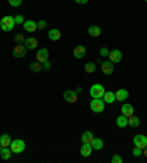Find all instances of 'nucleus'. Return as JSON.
Masks as SVG:
<instances>
[{
	"mask_svg": "<svg viewBox=\"0 0 147 163\" xmlns=\"http://www.w3.org/2000/svg\"><path fill=\"white\" fill-rule=\"evenodd\" d=\"M100 56H102V57L109 56V49H106V47H102V49H100Z\"/></svg>",
	"mask_w": 147,
	"mask_h": 163,
	"instance_id": "34",
	"label": "nucleus"
},
{
	"mask_svg": "<svg viewBox=\"0 0 147 163\" xmlns=\"http://www.w3.org/2000/svg\"><path fill=\"white\" fill-rule=\"evenodd\" d=\"M84 69H85V72H87V73H93L94 71H96V63L87 62V63H85V66H84Z\"/></svg>",
	"mask_w": 147,
	"mask_h": 163,
	"instance_id": "27",
	"label": "nucleus"
},
{
	"mask_svg": "<svg viewBox=\"0 0 147 163\" xmlns=\"http://www.w3.org/2000/svg\"><path fill=\"white\" fill-rule=\"evenodd\" d=\"M22 27H24V29H25L27 33H34L35 29H38V28H37V22H35V21H33V19L25 21V22L22 24Z\"/></svg>",
	"mask_w": 147,
	"mask_h": 163,
	"instance_id": "12",
	"label": "nucleus"
},
{
	"mask_svg": "<svg viewBox=\"0 0 147 163\" xmlns=\"http://www.w3.org/2000/svg\"><path fill=\"white\" fill-rule=\"evenodd\" d=\"M35 59H37V62L43 63L44 60H49V50L47 49H38V51H37V55H35Z\"/></svg>",
	"mask_w": 147,
	"mask_h": 163,
	"instance_id": "9",
	"label": "nucleus"
},
{
	"mask_svg": "<svg viewBox=\"0 0 147 163\" xmlns=\"http://www.w3.org/2000/svg\"><path fill=\"white\" fill-rule=\"evenodd\" d=\"M15 41H16L18 44H24V43H25V38H24L22 34H16V35H15Z\"/></svg>",
	"mask_w": 147,
	"mask_h": 163,
	"instance_id": "28",
	"label": "nucleus"
},
{
	"mask_svg": "<svg viewBox=\"0 0 147 163\" xmlns=\"http://www.w3.org/2000/svg\"><path fill=\"white\" fill-rule=\"evenodd\" d=\"M121 110H122V115H125L127 118H130V116H132V115H134V106H132V104H130V103H125Z\"/></svg>",
	"mask_w": 147,
	"mask_h": 163,
	"instance_id": "17",
	"label": "nucleus"
},
{
	"mask_svg": "<svg viewBox=\"0 0 147 163\" xmlns=\"http://www.w3.org/2000/svg\"><path fill=\"white\" fill-rule=\"evenodd\" d=\"M128 125L132 126V128H137V126H140V118H137V116H130L128 118Z\"/></svg>",
	"mask_w": 147,
	"mask_h": 163,
	"instance_id": "25",
	"label": "nucleus"
},
{
	"mask_svg": "<svg viewBox=\"0 0 147 163\" xmlns=\"http://www.w3.org/2000/svg\"><path fill=\"white\" fill-rule=\"evenodd\" d=\"M100 34H102L100 27H97V25H90V27H88V35H91V37H99Z\"/></svg>",
	"mask_w": 147,
	"mask_h": 163,
	"instance_id": "21",
	"label": "nucleus"
},
{
	"mask_svg": "<svg viewBox=\"0 0 147 163\" xmlns=\"http://www.w3.org/2000/svg\"><path fill=\"white\" fill-rule=\"evenodd\" d=\"M132 154L136 156V157H140L143 154V150L141 148H138V147H134V150H132Z\"/></svg>",
	"mask_w": 147,
	"mask_h": 163,
	"instance_id": "33",
	"label": "nucleus"
},
{
	"mask_svg": "<svg viewBox=\"0 0 147 163\" xmlns=\"http://www.w3.org/2000/svg\"><path fill=\"white\" fill-rule=\"evenodd\" d=\"M41 65H43V71H49V69H50V62H49V60H44V62L41 63Z\"/></svg>",
	"mask_w": 147,
	"mask_h": 163,
	"instance_id": "35",
	"label": "nucleus"
},
{
	"mask_svg": "<svg viewBox=\"0 0 147 163\" xmlns=\"http://www.w3.org/2000/svg\"><path fill=\"white\" fill-rule=\"evenodd\" d=\"M132 143H134V147H138V148H144L147 147V137L144 134H138L132 138Z\"/></svg>",
	"mask_w": 147,
	"mask_h": 163,
	"instance_id": "5",
	"label": "nucleus"
},
{
	"mask_svg": "<svg viewBox=\"0 0 147 163\" xmlns=\"http://www.w3.org/2000/svg\"><path fill=\"white\" fill-rule=\"evenodd\" d=\"M85 56V47L84 46H77L74 49V57L75 59H82Z\"/></svg>",
	"mask_w": 147,
	"mask_h": 163,
	"instance_id": "18",
	"label": "nucleus"
},
{
	"mask_svg": "<svg viewBox=\"0 0 147 163\" xmlns=\"http://www.w3.org/2000/svg\"><path fill=\"white\" fill-rule=\"evenodd\" d=\"M63 99L68 101V103H77V100H78V94L72 90H66L65 93H63Z\"/></svg>",
	"mask_w": 147,
	"mask_h": 163,
	"instance_id": "10",
	"label": "nucleus"
},
{
	"mask_svg": "<svg viewBox=\"0 0 147 163\" xmlns=\"http://www.w3.org/2000/svg\"><path fill=\"white\" fill-rule=\"evenodd\" d=\"M146 2H147V0H146Z\"/></svg>",
	"mask_w": 147,
	"mask_h": 163,
	"instance_id": "39",
	"label": "nucleus"
},
{
	"mask_svg": "<svg viewBox=\"0 0 147 163\" xmlns=\"http://www.w3.org/2000/svg\"><path fill=\"white\" fill-rule=\"evenodd\" d=\"M29 69H31L33 72H40V71H43V65L35 60V62H31V63H29Z\"/></svg>",
	"mask_w": 147,
	"mask_h": 163,
	"instance_id": "26",
	"label": "nucleus"
},
{
	"mask_svg": "<svg viewBox=\"0 0 147 163\" xmlns=\"http://www.w3.org/2000/svg\"><path fill=\"white\" fill-rule=\"evenodd\" d=\"M116 125H118L119 128H125V126H128V118H127L125 115H119L118 118H116Z\"/></svg>",
	"mask_w": 147,
	"mask_h": 163,
	"instance_id": "22",
	"label": "nucleus"
},
{
	"mask_svg": "<svg viewBox=\"0 0 147 163\" xmlns=\"http://www.w3.org/2000/svg\"><path fill=\"white\" fill-rule=\"evenodd\" d=\"M106 107V103L103 101V99H93L90 101V109L94 113H102Z\"/></svg>",
	"mask_w": 147,
	"mask_h": 163,
	"instance_id": "3",
	"label": "nucleus"
},
{
	"mask_svg": "<svg viewBox=\"0 0 147 163\" xmlns=\"http://www.w3.org/2000/svg\"><path fill=\"white\" fill-rule=\"evenodd\" d=\"M12 143V138L9 134H3L0 135V146L2 147H9Z\"/></svg>",
	"mask_w": 147,
	"mask_h": 163,
	"instance_id": "20",
	"label": "nucleus"
},
{
	"mask_svg": "<svg viewBox=\"0 0 147 163\" xmlns=\"http://www.w3.org/2000/svg\"><path fill=\"white\" fill-rule=\"evenodd\" d=\"M12 53H13V56H15V57L22 59V57H25V55H27V47H25L24 44H16Z\"/></svg>",
	"mask_w": 147,
	"mask_h": 163,
	"instance_id": "6",
	"label": "nucleus"
},
{
	"mask_svg": "<svg viewBox=\"0 0 147 163\" xmlns=\"http://www.w3.org/2000/svg\"><path fill=\"white\" fill-rule=\"evenodd\" d=\"M11 150H12V153H15V154H19V153H22L25 148H27V144H25V141L24 140H12V143H11Z\"/></svg>",
	"mask_w": 147,
	"mask_h": 163,
	"instance_id": "2",
	"label": "nucleus"
},
{
	"mask_svg": "<svg viewBox=\"0 0 147 163\" xmlns=\"http://www.w3.org/2000/svg\"><path fill=\"white\" fill-rule=\"evenodd\" d=\"M75 2H77L78 5H85V3H88L90 0H75Z\"/></svg>",
	"mask_w": 147,
	"mask_h": 163,
	"instance_id": "36",
	"label": "nucleus"
},
{
	"mask_svg": "<svg viewBox=\"0 0 147 163\" xmlns=\"http://www.w3.org/2000/svg\"><path fill=\"white\" fill-rule=\"evenodd\" d=\"M9 5L12 7H18V6L22 5V0H9Z\"/></svg>",
	"mask_w": 147,
	"mask_h": 163,
	"instance_id": "31",
	"label": "nucleus"
},
{
	"mask_svg": "<svg viewBox=\"0 0 147 163\" xmlns=\"http://www.w3.org/2000/svg\"><path fill=\"white\" fill-rule=\"evenodd\" d=\"M15 19H13V16H9V15H6V16H3L2 19H0V28L3 29L5 33H9V31H12V29L15 28Z\"/></svg>",
	"mask_w": 147,
	"mask_h": 163,
	"instance_id": "1",
	"label": "nucleus"
},
{
	"mask_svg": "<svg viewBox=\"0 0 147 163\" xmlns=\"http://www.w3.org/2000/svg\"><path fill=\"white\" fill-rule=\"evenodd\" d=\"M102 99L106 104H112L113 101H116V97H115V93H113V91H105V94H103Z\"/></svg>",
	"mask_w": 147,
	"mask_h": 163,
	"instance_id": "14",
	"label": "nucleus"
},
{
	"mask_svg": "<svg viewBox=\"0 0 147 163\" xmlns=\"http://www.w3.org/2000/svg\"><path fill=\"white\" fill-rule=\"evenodd\" d=\"M100 65H102V71L105 75H110V73H113V71H115L113 62H110V60H102Z\"/></svg>",
	"mask_w": 147,
	"mask_h": 163,
	"instance_id": "7",
	"label": "nucleus"
},
{
	"mask_svg": "<svg viewBox=\"0 0 147 163\" xmlns=\"http://www.w3.org/2000/svg\"><path fill=\"white\" fill-rule=\"evenodd\" d=\"M93 138H94V135H93L91 131H87V132H84V134L81 135V141H82V143H87V144H91Z\"/></svg>",
	"mask_w": 147,
	"mask_h": 163,
	"instance_id": "23",
	"label": "nucleus"
},
{
	"mask_svg": "<svg viewBox=\"0 0 147 163\" xmlns=\"http://www.w3.org/2000/svg\"><path fill=\"white\" fill-rule=\"evenodd\" d=\"M13 19H15V24H16V25H19V24H24V22H25V19H24L22 15H16V16H13Z\"/></svg>",
	"mask_w": 147,
	"mask_h": 163,
	"instance_id": "30",
	"label": "nucleus"
},
{
	"mask_svg": "<svg viewBox=\"0 0 147 163\" xmlns=\"http://www.w3.org/2000/svg\"><path fill=\"white\" fill-rule=\"evenodd\" d=\"M128 90H125V88H119L116 93H115V97H116V100L118 101H124L128 99Z\"/></svg>",
	"mask_w": 147,
	"mask_h": 163,
	"instance_id": "16",
	"label": "nucleus"
},
{
	"mask_svg": "<svg viewBox=\"0 0 147 163\" xmlns=\"http://www.w3.org/2000/svg\"><path fill=\"white\" fill-rule=\"evenodd\" d=\"M143 154H144V157L147 159V147H144V148H143Z\"/></svg>",
	"mask_w": 147,
	"mask_h": 163,
	"instance_id": "37",
	"label": "nucleus"
},
{
	"mask_svg": "<svg viewBox=\"0 0 147 163\" xmlns=\"http://www.w3.org/2000/svg\"><path fill=\"white\" fill-rule=\"evenodd\" d=\"M121 59H122V51L118 50V49H113L112 51H109V60L113 63H118L121 62Z\"/></svg>",
	"mask_w": 147,
	"mask_h": 163,
	"instance_id": "8",
	"label": "nucleus"
},
{
	"mask_svg": "<svg viewBox=\"0 0 147 163\" xmlns=\"http://www.w3.org/2000/svg\"><path fill=\"white\" fill-rule=\"evenodd\" d=\"M46 27H47V22H46L44 19H41V21L37 22V28H38V29H44Z\"/></svg>",
	"mask_w": 147,
	"mask_h": 163,
	"instance_id": "32",
	"label": "nucleus"
},
{
	"mask_svg": "<svg viewBox=\"0 0 147 163\" xmlns=\"http://www.w3.org/2000/svg\"><path fill=\"white\" fill-rule=\"evenodd\" d=\"M47 35H49V38H50L51 41H57V40H60V37H62V34H60V31L57 28H51Z\"/></svg>",
	"mask_w": 147,
	"mask_h": 163,
	"instance_id": "19",
	"label": "nucleus"
},
{
	"mask_svg": "<svg viewBox=\"0 0 147 163\" xmlns=\"http://www.w3.org/2000/svg\"><path fill=\"white\" fill-rule=\"evenodd\" d=\"M0 157L3 160H9L12 157V150L11 147H2L0 146Z\"/></svg>",
	"mask_w": 147,
	"mask_h": 163,
	"instance_id": "15",
	"label": "nucleus"
},
{
	"mask_svg": "<svg viewBox=\"0 0 147 163\" xmlns=\"http://www.w3.org/2000/svg\"><path fill=\"white\" fill-rule=\"evenodd\" d=\"M105 91L106 90H105V87L102 84H94V85H91V88H90V96L93 99H102Z\"/></svg>",
	"mask_w": 147,
	"mask_h": 163,
	"instance_id": "4",
	"label": "nucleus"
},
{
	"mask_svg": "<svg viewBox=\"0 0 147 163\" xmlns=\"http://www.w3.org/2000/svg\"><path fill=\"white\" fill-rule=\"evenodd\" d=\"M91 152H93V147H91V144L82 143V146H81V150H79L81 156H82V157H90V156H91Z\"/></svg>",
	"mask_w": 147,
	"mask_h": 163,
	"instance_id": "13",
	"label": "nucleus"
},
{
	"mask_svg": "<svg viewBox=\"0 0 147 163\" xmlns=\"http://www.w3.org/2000/svg\"><path fill=\"white\" fill-rule=\"evenodd\" d=\"M24 46H25L28 50H34V49H37V47H38V40L34 38V37H28V38H25V43H24Z\"/></svg>",
	"mask_w": 147,
	"mask_h": 163,
	"instance_id": "11",
	"label": "nucleus"
},
{
	"mask_svg": "<svg viewBox=\"0 0 147 163\" xmlns=\"http://www.w3.org/2000/svg\"><path fill=\"white\" fill-rule=\"evenodd\" d=\"M75 93H77V94H81V93H82V88H77V90H75Z\"/></svg>",
	"mask_w": 147,
	"mask_h": 163,
	"instance_id": "38",
	"label": "nucleus"
},
{
	"mask_svg": "<svg viewBox=\"0 0 147 163\" xmlns=\"http://www.w3.org/2000/svg\"><path fill=\"white\" fill-rule=\"evenodd\" d=\"M91 147H93V150H102L103 148V140L102 138H93V141H91Z\"/></svg>",
	"mask_w": 147,
	"mask_h": 163,
	"instance_id": "24",
	"label": "nucleus"
},
{
	"mask_svg": "<svg viewBox=\"0 0 147 163\" xmlns=\"http://www.w3.org/2000/svg\"><path fill=\"white\" fill-rule=\"evenodd\" d=\"M110 162H112V163H122L124 160H122V157H121L119 154H113L112 159H110Z\"/></svg>",
	"mask_w": 147,
	"mask_h": 163,
	"instance_id": "29",
	"label": "nucleus"
}]
</instances>
